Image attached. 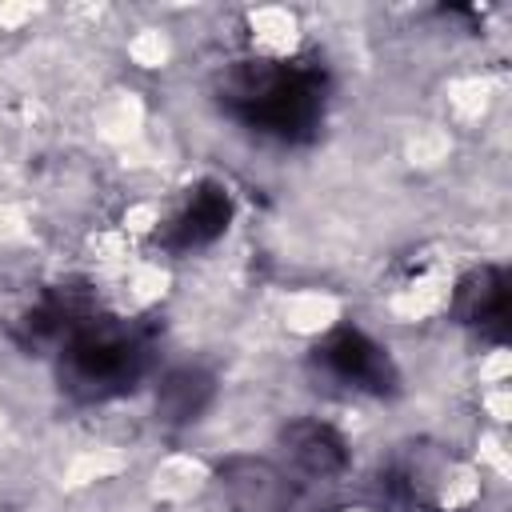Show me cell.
Masks as SVG:
<instances>
[{
	"label": "cell",
	"instance_id": "cell-5",
	"mask_svg": "<svg viewBox=\"0 0 512 512\" xmlns=\"http://www.w3.org/2000/svg\"><path fill=\"white\" fill-rule=\"evenodd\" d=\"M216 484L232 512H292V480L260 456H228L216 468Z\"/></svg>",
	"mask_w": 512,
	"mask_h": 512
},
{
	"label": "cell",
	"instance_id": "cell-6",
	"mask_svg": "<svg viewBox=\"0 0 512 512\" xmlns=\"http://www.w3.org/2000/svg\"><path fill=\"white\" fill-rule=\"evenodd\" d=\"M452 312L464 328H472L480 340L488 344H504L508 328H512V308H508V272L496 264H480L472 272L460 276L456 296H452Z\"/></svg>",
	"mask_w": 512,
	"mask_h": 512
},
{
	"label": "cell",
	"instance_id": "cell-1",
	"mask_svg": "<svg viewBox=\"0 0 512 512\" xmlns=\"http://www.w3.org/2000/svg\"><path fill=\"white\" fill-rule=\"evenodd\" d=\"M220 108L252 132L304 144L324 120L328 76L316 60H240L220 76Z\"/></svg>",
	"mask_w": 512,
	"mask_h": 512
},
{
	"label": "cell",
	"instance_id": "cell-4",
	"mask_svg": "<svg viewBox=\"0 0 512 512\" xmlns=\"http://www.w3.org/2000/svg\"><path fill=\"white\" fill-rule=\"evenodd\" d=\"M96 316L92 292L84 284H56L48 288V296L40 304H32L16 324H12V340L24 352H40V348H60L84 320Z\"/></svg>",
	"mask_w": 512,
	"mask_h": 512
},
{
	"label": "cell",
	"instance_id": "cell-3",
	"mask_svg": "<svg viewBox=\"0 0 512 512\" xmlns=\"http://www.w3.org/2000/svg\"><path fill=\"white\" fill-rule=\"evenodd\" d=\"M316 364L328 376H336L340 384L360 388V392H372V396H388L396 388L392 356L372 336H364L360 328H336V332H328L316 344Z\"/></svg>",
	"mask_w": 512,
	"mask_h": 512
},
{
	"label": "cell",
	"instance_id": "cell-2",
	"mask_svg": "<svg viewBox=\"0 0 512 512\" xmlns=\"http://www.w3.org/2000/svg\"><path fill=\"white\" fill-rule=\"evenodd\" d=\"M152 364V336L140 324L92 316L60 344V388L84 404L124 396Z\"/></svg>",
	"mask_w": 512,
	"mask_h": 512
},
{
	"label": "cell",
	"instance_id": "cell-8",
	"mask_svg": "<svg viewBox=\"0 0 512 512\" xmlns=\"http://www.w3.org/2000/svg\"><path fill=\"white\" fill-rule=\"evenodd\" d=\"M280 448L308 476H336L348 464L344 436L324 420H292V424H284L280 428Z\"/></svg>",
	"mask_w": 512,
	"mask_h": 512
},
{
	"label": "cell",
	"instance_id": "cell-7",
	"mask_svg": "<svg viewBox=\"0 0 512 512\" xmlns=\"http://www.w3.org/2000/svg\"><path fill=\"white\" fill-rule=\"evenodd\" d=\"M228 220H232V196H228V188L216 184V180H200L188 192L184 208L168 220V228L156 240L168 252H196V248L220 240L224 228H228Z\"/></svg>",
	"mask_w": 512,
	"mask_h": 512
},
{
	"label": "cell",
	"instance_id": "cell-9",
	"mask_svg": "<svg viewBox=\"0 0 512 512\" xmlns=\"http://www.w3.org/2000/svg\"><path fill=\"white\" fill-rule=\"evenodd\" d=\"M216 396V380L204 368H172L156 388V412L164 424H192L204 416V408Z\"/></svg>",
	"mask_w": 512,
	"mask_h": 512
}]
</instances>
